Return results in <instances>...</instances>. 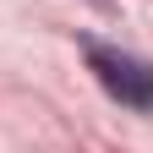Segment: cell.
<instances>
[{"label":"cell","mask_w":153,"mask_h":153,"mask_svg":"<svg viewBox=\"0 0 153 153\" xmlns=\"http://www.w3.org/2000/svg\"><path fill=\"white\" fill-rule=\"evenodd\" d=\"M88 6H99V11H109V6H115V0H88Z\"/></svg>","instance_id":"2"},{"label":"cell","mask_w":153,"mask_h":153,"mask_svg":"<svg viewBox=\"0 0 153 153\" xmlns=\"http://www.w3.org/2000/svg\"><path fill=\"white\" fill-rule=\"evenodd\" d=\"M88 66L99 76V88L109 99H120L126 109H153V66L142 55H126V49H109V44H93L88 38Z\"/></svg>","instance_id":"1"}]
</instances>
